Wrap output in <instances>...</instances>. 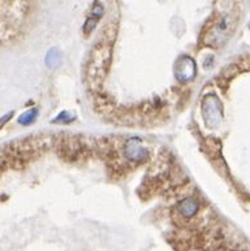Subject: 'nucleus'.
<instances>
[{"instance_id":"nucleus-1","label":"nucleus","mask_w":250,"mask_h":251,"mask_svg":"<svg viewBox=\"0 0 250 251\" xmlns=\"http://www.w3.org/2000/svg\"><path fill=\"white\" fill-rule=\"evenodd\" d=\"M112 60V45L110 42H99L94 46L90 53L86 77L91 86H98L103 82Z\"/></svg>"},{"instance_id":"nucleus-2","label":"nucleus","mask_w":250,"mask_h":251,"mask_svg":"<svg viewBox=\"0 0 250 251\" xmlns=\"http://www.w3.org/2000/svg\"><path fill=\"white\" fill-rule=\"evenodd\" d=\"M235 21L231 19V16H223L215 24H213L207 33L205 34V42L207 46L218 47L225 43L229 35H231L233 27H235Z\"/></svg>"},{"instance_id":"nucleus-3","label":"nucleus","mask_w":250,"mask_h":251,"mask_svg":"<svg viewBox=\"0 0 250 251\" xmlns=\"http://www.w3.org/2000/svg\"><path fill=\"white\" fill-rule=\"evenodd\" d=\"M195 72H197V68H195V63L192 57L181 56L176 61V77L181 82L192 81L195 77Z\"/></svg>"},{"instance_id":"nucleus-4","label":"nucleus","mask_w":250,"mask_h":251,"mask_svg":"<svg viewBox=\"0 0 250 251\" xmlns=\"http://www.w3.org/2000/svg\"><path fill=\"white\" fill-rule=\"evenodd\" d=\"M124 154L132 161H143L147 157L146 149L139 145V141L136 139H128L124 146Z\"/></svg>"},{"instance_id":"nucleus-5","label":"nucleus","mask_w":250,"mask_h":251,"mask_svg":"<svg viewBox=\"0 0 250 251\" xmlns=\"http://www.w3.org/2000/svg\"><path fill=\"white\" fill-rule=\"evenodd\" d=\"M177 211H179V214L184 218H192V216H194L197 214L198 211V203L195 202L194 199L192 198H187L179 202L177 204Z\"/></svg>"},{"instance_id":"nucleus-6","label":"nucleus","mask_w":250,"mask_h":251,"mask_svg":"<svg viewBox=\"0 0 250 251\" xmlns=\"http://www.w3.org/2000/svg\"><path fill=\"white\" fill-rule=\"evenodd\" d=\"M61 61V52H60L57 49L50 50L49 53H47V57H46V63L49 67H57Z\"/></svg>"},{"instance_id":"nucleus-7","label":"nucleus","mask_w":250,"mask_h":251,"mask_svg":"<svg viewBox=\"0 0 250 251\" xmlns=\"http://www.w3.org/2000/svg\"><path fill=\"white\" fill-rule=\"evenodd\" d=\"M38 116V109L33 108V109H29V111H27V112L24 113V115H21L19 119V123L20 124L23 125H29L31 124L35 119H37Z\"/></svg>"},{"instance_id":"nucleus-8","label":"nucleus","mask_w":250,"mask_h":251,"mask_svg":"<svg viewBox=\"0 0 250 251\" xmlns=\"http://www.w3.org/2000/svg\"><path fill=\"white\" fill-rule=\"evenodd\" d=\"M97 23H98V19H95V17H93V16L86 20V23L83 24V34H85V35L91 34V31L94 30V27H95Z\"/></svg>"},{"instance_id":"nucleus-9","label":"nucleus","mask_w":250,"mask_h":251,"mask_svg":"<svg viewBox=\"0 0 250 251\" xmlns=\"http://www.w3.org/2000/svg\"><path fill=\"white\" fill-rule=\"evenodd\" d=\"M12 115H13V112L8 113V115H5V116H3V117H1V119H0V129H1V126H3V125L5 124V123H7V121L9 120V119H11Z\"/></svg>"}]
</instances>
